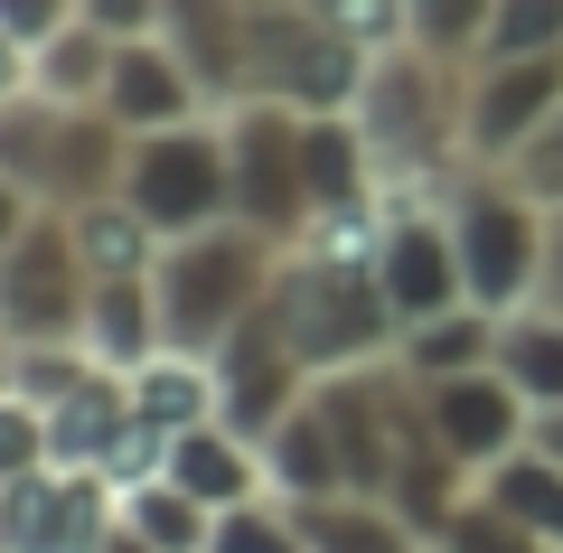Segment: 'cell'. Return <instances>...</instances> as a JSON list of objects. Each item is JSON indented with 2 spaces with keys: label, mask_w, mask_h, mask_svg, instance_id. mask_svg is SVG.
Wrapping results in <instances>:
<instances>
[{
  "label": "cell",
  "mask_w": 563,
  "mask_h": 553,
  "mask_svg": "<svg viewBox=\"0 0 563 553\" xmlns=\"http://www.w3.org/2000/svg\"><path fill=\"white\" fill-rule=\"evenodd\" d=\"M461 103H470V66H442L422 47H385L376 57V76L357 95V132H366L385 207H422L451 188V169H461Z\"/></svg>",
  "instance_id": "6da1fadb"
},
{
  "label": "cell",
  "mask_w": 563,
  "mask_h": 553,
  "mask_svg": "<svg viewBox=\"0 0 563 553\" xmlns=\"http://www.w3.org/2000/svg\"><path fill=\"white\" fill-rule=\"evenodd\" d=\"M122 159H132V132H122L103 103H57V95H38V85H10V95H0V188L20 207L113 198Z\"/></svg>",
  "instance_id": "7a4b0ae2"
},
{
  "label": "cell",
  "mask_w": 563,
  "mask_h": 553,
  "mask_svg": "<svg viewBox=\"0 0 563 553\" xmlns=\"http://www.w3.org/2000/svg\"><path fill=\"white\" fill-rule=\"evenodd\" d=\"M273 319L282 338L301 347L310 376H357V366H385L404 338L395 300L376 281V254H320V244H291L273 281Z\"/></svg>",
  "instance_id": "3957f363"
},
{
  "label": "cell",
  "mask_w": 563,
  "mask_h": 553,
  "mask_svg": "<svg viewBox=\"0 0 563 553\" xmlns=\"http://www.w3.org/2000/svg\"><path fill=\"white\" fill-rule=\"evenodd\" d=\"M282 254H291V244H273L263 225H244V217L161 244V273H151V281H161V329H169V347L217 356L254 310H273Z\"/></svg>",
  "instance_id": "277c9868"
},
{
  "label": "cell",
  "mask_w": 563,
  "mask_h": 553,
  "mask_svg": "<svg viewBox=\"0 0 563 553\" xmlns=\"http://www.w3.org/2000/svg\"><path fill=\"white\" fill-rule=\"evenodd\" d=\"M442 217H451V244H461V281L479 310H526L544 300V244H554V207H536L507 169H451L442 188Z\"/></svg>",
  "instance_id": "5b68a950"
},
{
  "label": "cell",
  "mask_w": 563,
  "mask_h": 553,
  "mask_svg": "<svg viewBox=\"0 0 563 553\" xmlns=\"http://www.w3.org/2000/svg\"><path fill=\"white\" fill-rule=\"evenodd\" d=\"M95 273L76 254V225L57 207L0 198V338L10 347H85Z\"/></svg>",
  "instance_id": "8992f818"
},
{
  "label": "cell",
  "mask_w": 563,
  "mask_h": 553,
  "mask_svg": "<svg viewBox=\"0 0 563 553\" xmlns=\"http://www.w3.org/2000/svg\"><path fill=\"white\" fill-rule=\"evenodd\" d=\"M113 198H132L161 244L225 225V217H235V151H225V113L179 122V132H141L132 159H122V188H113Z\"/></svg>",
  "instance_id": "52a82bcc"
},
{
  "label": "cell",
  "mask_w": 563,
  "mask_h": 553,
  "mask_svg": "<svg viewBox=\"0 0 563 553\" xmlns=\"http://www.w3.org/2000/svg\"><path fill=\"white\" fill-rule=\"evenodd\" d=\"M366 76H376V57L347 29H329L310 0L254 10V95H273V103L320 122V113H357Z\"/></svg>",
  "instance_id": "ba28073f"
},
{
  "label": "cell",
  "mask_w": 563,
  "mask_h": 553,
  "mask_svg": "<svg viewBox=\"0 0 563 553\" xmlns=\"http://www.w3.org/2000/svg\"><path fill=\"white\" fill-rule=\"evenodd\" d=\"M301 141H310V113H291V103H273V95L225 103L235 217L263 225L273 244H301V225H310V169H301Z\"/></svg>",
  "instance_id": "9c48e42d"
},
{
  "label": "cell",
  "mask_w": 563,
  "mask_h": 553,
  "mask_svg": "<svg viewBox=\"0 0 563 553\" xmlns=\"http://www.w3.org/2000/svg\"><path fill=\"white\" fill-rule=\"evenodd\" d=\"M122 526V488L95 469L0 478V553H103Z\"/></svg>",
  "instance_id": "30bf717a"
},
{
  "label": "cell",
  "mask_w": 563,
  "mask_h": 553,
  "mask_svg": "<svg viewBox=\"0 0 563 553\" xmlns=\"http://www.w3.org/2000/svg\"><path fill=\"white\" fill-rule=\"evenodd\" d=\"M563 113V57H479L461 103V159L470 169H507L544 122Z\"/></svg>",
  "instance_id": "8fae6325"
},
{
  "label": "cell",
  "mask_w": 563,
  "mask_h": 553,
  "mask_svg": "<svg viewBox=\"0 0 563 553\" xmlns=\"http://www.w3.org/2000/svg\"><path fill=\"white\" fill-rule=\"evenodd\" d=\"M376 281H385V300H395L404 329H422V319H442V310H461V300H470V281H461V244H451L442 198H422V207H385Z\"/></svg>",
  "instance_id": "7c38bea8"
},
{
  "label": "cell",
  "mask_w": 563,
  "mask_h": 553,
  "mask_svg": "<svg viewBox=\"0 0 563 553\" xmlns=\"http://www.w3.org/2000/svg\"><path fill=\"white\" fill-rule=\"evenodd\" d=\"M310 385H320V376L301 366V347L282 338L273 310H254V319H244V329L217 347V422H235L244 441H263L282 413H291V403L310 395Z\"/></svg>",
  "instance_id": "4fadbf2b"
},
{
  "label": "cell",
  "mask_w": 563,
  "mask_h": 553,
  "mask_svg": "<svg viewBox=\"0 0 563 553\" xmlns=\"http://www.w3.org/2000/svg\"><path fill=\"white\" fill-rule=\"evenodd\" d=\"M422 413H432V441H442V451L461 460L470 478H479V469H498L507 451H526V422H536V403H526L517 385L498 376V366H470V376L422 385Z\"/></svg>",
  "instance_id": "5bb4252c"
},
{
  "label": "cell",
  "mask_w": 563,
  "mask_h": 553,
  "mask_svg": "<svg viewBox=\"0 0 563 553\" xmlns=\"http://www.w3.org/2000/svg\"><path fill=\"white\" fill-rule=\"evenodd\" d=\"M103 113L141 141V132L207 122L217 103H207V85L179 66V47H169V38H122V47H113V76H103Z\"/></svg>",
  "instance_id": "9a60e30c"
},
{
  "label": "cell",
  "mask_w": 563,
  "mask_h": 553,
  "mask_svg": "<svg viewBox=\"0 0 563 553\" xmlns=\"http://www.w3.org/2000/svg\"><path fill=\"white\" fill-rule=\"evenodd\" d=\"M161 38L179 47V66L207 85L217 113L254 95V10H244V0H169Z\"/></svg>",
  "instance_id": "2e32d148"
},
{
  "label": "cell",
  "mask_w": 563,
  "mask_h": 553,
  "mask_svg": "<svg viewBox=\"0 0 563 553\" xmlns=\"http://www.w3.org/2000/svg\"><path fill=\"white\" fill-rule=\"evenodd\" d=\"M169 478H179L198 507H254V497H273V469H263V441H244L235 422H198V432H179V451H169Z\"/></svg>",
  "instance_id": "e0dca14e"
},
{
  "label": "cell",
  "mask_w": 563,
  "mask_h": 553,
  "mask_svg": "<svg viewBox=\"0 0 563 553\" xmlns=\"http://www.w3.org/2000/svg\"><path fill=\"white\" fill-rule=\"evenodd\" d=\"M263 469H273V497H291V507L347 497V460H339V432H329V413H320V385L263 432Z\"/></svg>",
  "instance_id": "ac0fdd59"
},
{
  "label": "cell",
  "mask_w": 563,
  "mask_h": 553,
  "mask_svg": "<svg viewBox=\"0 0 563 553\" xmlns=\"http://www.w3.org/2000/svg\"><path fill=\"white\" fill-rule=\"evenodd\" d=\"M169 347L161 329V281H95V310H85V356L95 366H113V376H141L151 356Z\"/></svg>",
  "instance_id": "d6986e66"
},
{
  "label": "cell",
  "mask_w": 563,
  "mask_h": 553,
  "mask_svg": "<svg viewBox=\"0 0 563 553\" xmlns=\"http://www.w3.org/2000/svg\"><path fill=\"white\" fill-rule=\"evenodd\" d=\"M291 507V497H282ZM301 516V544L310 553H432V534L413 526V516H395L385 497H310V507H291Z\"/></svg>",
  "instance_id": "ffe728a7"
},
{
  "label": "cell",
  "mask_w": 563,
  "mask_h": 553,
  "mask_svg": "<svg viewBox=\"0 0 563 553\" xmlns=\"http://www.w3.org/2000/svg\"><path fill=\"white\" fill-rule=\"evenodd\" d=\"M66 225H76V254L95 281H141L161 273V235H151V217H141L132 198H85V207H57Z\"/></svg>",
  "instance_id": "44dd1931"
},
{
  "label": "cell",
  "mask_w": 563,
  "mask_h": 553,
  "mask_svg": "<svg viewBox=\"0 0 563 553\" xmlns=\"http://www.w3.org/2000/svg\"><path fill=\"white\" fill-rule=\"evenodd\" d=\"M395 366H404L413 385H442V376H470V366H498V310L461 300V310L404 329V338H395Z\"/></svg>",
  "instance_id": "7402d4cb"
},
{
  "label": "cell",
  "mask_w": 563,
  "mask_h": 553,
  "mask_svg": "<svg viewBox=\"0 0 563 553\" xmlns=\"http://www.w3.org/2000/svg\"><path fill=\"white\" fill-rule=\"evenodd\" d=\"M132 413L161 422L169 441L198 432V422H217V356H188V347H161L151 366L132 376Z\"/></svg>",
  "instance_id": "603a6c76"
},
{
  "label": "cell",
  "mask_w": 563,
  "mask_h": 553,
  "mask_svg": "<svg viewBox=\"0 0 563 553\" xmlns=\"http://www.w3.org/2000/svg\"><path fill=\"white\" fill-rule=\"evenodd\" d=\"M498 376L517 385L526 403H563V310L554 300H526V310L498 319Z\"/></svg>",
  "instance_id": "cb8c5ba5"
},
{
  "label": "cell",
  "mask_w": 563,
  "mask_h": 553,
  "mask_svg": "<svg viewBox=\"0 0 563 553\" xmlns=\"http://www.w3.org/2000/svg\"><path fill=\"white\" fill-rule=\"evenodd\" d=\"M113 47H122V38H103V29L76 10V29H66V38H47L38 57H10V85H38V95H57V103H103Z\"/></svg>",
  "instance_id": "d4e9b609"
},
{
  "label": "cell",
  "mask_w": 563,
  "mask_h": 553,
  "mask_svg": "<svg viewBox=\"0 0 563 553\" xmlns=\"http://www.w3.org/2000/svg\"><path fill=\"white\" fill-rule=\"evenodd\" d=\"M479 497H488V507H507L526 534H544V544L563 553V469L544 451H507L498 469H479Z\"/></svg>",
  "instance_id": "484cf974"
},
{
  "label": "cell",
  "mask_w": 563,
  "mask_h": 553,
  "mask_svg": "<svg viewBox=\"0 0 563 553\" xmlns=\"http://www.w3.org/2000/svg\"><path fill=\"white\" fill-rule=\"evenodd\" d=\"M122 526H132L151 553H207V544H217V507H198L179 478L132 488V497H122Z\"/></svg>",
  "instance_id": "4316f807"
},
{
  "label": "cell",
  "mask_w": 563,
  "mask_h": 553,
  "mask_svg": "<svg viewBox=\"0 0 563 553\" xmlns=\"http://www.w3.org/2000/svg\"><path fill=\"white\" fill-rule=\"evenodd\" d=\"M488 10L498 0H404V47H422V57H442V66H479Z\"/></svg>",
  "instance_id": "83f0119b"
},
{
  "label": "cell",
  "mask_w": 563,
  "mask_h": 553,
  "mask_svg": "<svg viewBox=\"0 0 563 553\" xmlns=\"http://www.w3.org/2000/svg\"><path fill=\"white\" fill-rule=\"evenodd\" d=\"M432 553H554V544H544V534H526V526H517L507 507H488V497L470 488L461 507L442 516V534H432Z\"/></svg>",
  "instance_id": "f1b7e54d"
},
{
  "label": "cell",
  "mask_w": 563,
  "mask_h": 553,
  "mask_svg": "<svg viewBox=\"0 0 563 553\" xmlns=\"http://www.w3.org/2000/svg\"><path fill=\"white\" fill-rule=\"evenodd\" d=\"M479 57H563V0H498Z\"/></svg>",
  "instance_id": "f546056e"
},
{
  "label": "cell",
  "mask_w": 563,
  "mask_h": 553,
  "mask_svg": "<svg viewBox=\"0 0 563 553\" xmlns=\"http://www.w3.org/2000/svg\"><path fill=\"white\" fill-rule=\"evenodd\" d=\"M207 553H310V544H301V516L282 507V497H254V507L217 516V544Z\"/></svg>",
  "instance_id": "4dcf8cb0"
},
{
  "label": "cell",
  "mask_w": 563,
  "mask_h": 553,
  "mask_svg": "<svg viewBox=\"0 0 563 553\" xmlns=\"http://www.w3.org/2000/svg\"><path fill=\"white\" fill-rule=\"evenodd\" d=\"M85 376H95L85 347H10V395L20 403H66Z\"/></svg>",
  "instance_id": "1f68e13d"
},
{
  "label": "cell",
  "mask_w": 563,
  "mask_h": 553,
  "mask_svg": "<svg viewBox=\"0 0 563 553\" xmlns=\"http://www.w3.org/2000/svg\"><path fill=\"white\" fill-rule=\"evenodd\" d=\"M329 29H347V38L366 47V57H385V47H404V0H310Z\"/></svg>",
  "instance_id": "d6a6232c"
},
{
  "label": "cell",
  "mask_w": 563,
  "mask_h": 553,
  "mask_svg": "<svg viewBox=\"0 0 563 553\" xmlns=\"http://www.w3.org/2000/svg\"><path fill=\"white\" fill-rule=\"evenodd\" d=\"M66 29H76V0H0V47H10V57H38Z\"/></svg>",
  "instance_id": "836d02e7"
},
{
  "label": "cell",
  "mask_w": 563,
  "mask_h": 553,
  "mask_svg": "<svg viewBox=\"0 0 563 553\" xmlns=\"http://www.w3.org/2000/svg\"><path fill=\"white\" fill-rule=\"evenodd\" d=\"M507 178H517V188H526L536 207H563V113L544 122V132L526 141L517 159H507Z\"/></svg>",
  "instance_id": "e575fe53"
},
{
  "label": "cell",
  "mask_w": 563,
  "mask_h": 553,
  "mask_svg": "<svg viewBox=\"0 0 563 553\" xmlns=\"http://www.w3.org/2000/svg\"><path fill=\"white\" fill-rule=\"evenodd\" d=\"M76 10L103 29V38H161V10H169V0H76Z\"/></svg>",
  "instance_id": "d590c367"
},
{
  "label": "cell",
  "mask_w": 563,
  "mask_h": 553,
  "mask_svg": "<svg viewBox=\"0 0 563 553\" xmlns=\"http://www.w3.org/2000/svg\"><path fill=\"white\" fill-rule=\"evenodd\" d=\"M526 451H544V460L563 469V403H544V413L526 422Z\"/></svg>",
  "instance_id": "8d00e7d4"
},
{
  "label": "cell",
  "mask_w": 563,
  "mask_h": 553,
  "mask_svg": "<svg viewBox=\"0 0 563 553\" xmlns=\"http://www.w3.org/2000/svg\"><path fill=\"white\" fill-rule=\"evenodd\" d=\"M544 300L563 310V207H554V244H544Z\"/></svg>",
  "instance_id": "74e56055"
},
{
  "label": "cell",
  "mask_w": 563,
  "mask_h": 553,
  "mask_svg": "<svg viewBox=\"0 0 563 553\" xmlns=\"http://www.w3.org/2000/svg\"><path fill=\"white\" fill-rule=\"evenodd\" d=\"M244 10H282V0H244Z\"/></svg>",
  "instance_id": "f35d334b"
}]
</instances>
